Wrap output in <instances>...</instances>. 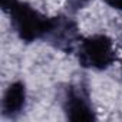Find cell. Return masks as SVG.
Here are the masks:
<instances>
[{
	"label": "cell",
	"mask_w": 122,
	"mask_h": 122,
	"mask_svg": "<svg viewBox=\"0 0 122 122\" xmlns=\"http://www.w3.org/2000/svg\"><path fill=\"white\" fill-rule=\"evenodd\" d=\"M9 13L12 26L23 42L32 43L37 39L46 37L52 23L50 17L43 16L27 3L22 2H17Z\"/></svg>",
	"instance_id": "cell-1"
},
{
	"label": "cell",
	"mask_w": 122,
	"mask_h": 122,
	"mask_svg": "<svg viewBox=\"0 0 122 122\" xmlns=\"http://www.w3.org/2000/svg\"><path fill=\"white\" fill-rule=\"evenodd\" d=\"M78 59L83 68L93 71L108 69L116 60L112 39L106 35H92L82 39L78 46Z\"/></svg>",
	"instance_id": "cell-2"
},
{
	"label": "cell",
	"mask_w": 122,
	"mask_h": 122,
	"mask_svg": "<svg viewBox=\"0 0 122 122\" xmlns=\"http://www.w3.org/2000/svg\"><path fill=\"white\" fill-rule=\"evenodd\" d=\"M46 39L53 46H56L60 50H65V52H72L81 43V37H79L76 25L63 16L52 19Z\"/></svg>",
	"instance_id": "cell-3"
},
{
	"label": "cell",
	"mask_w": 122,
	"mask_h": 122,
	"mask_svg": "<svg viewBox=\"0 0 122 122\" xmlns=\"http://www.w3.org/2000/svg\"><path fill=\"white\" fill-rule=\"evenodd\" d=\"M63 109L71 121H95V112L89 102L88 95L75 86H71L66 91L63 99Z\"/></svg>",
	"instance_id": "cell-4"
},
{
	"label": "cell",
	"mask_w": 122,
	"mask_h": 122,
	"mask_svg": "<svg viewBox=\"0 0 122 122\" xmlns=\"http://www.w3.org/2000/svg\"><path fill=\"white\" fill-rule=\"evenodd\" d=\"M26 106V88L23 82H15L12 83L5 95H3V101H2V109H3V115L6 118H16L17 115H20L23 112Z\"/></svg>",
	"instance_id": "cell-5"
},
{
	"label": "cell",
	"mask_w": 122,
	"mask_h": 122,
	"mask_svg": "<svg viewBox=\"0 0 122 122\" xmlns=\"http://www.w3.org/2000/svg\"><path fill=\"white\" fill-rule=\"evenodd\" d=\"M0 3H2V7H3V10H6V12H10L12 10V7L17 3V0H0Z\"/></svg>",
	"instance_id": "cell-6"
},
{
	"label": "cell",
	"mask_w": 122,
	"mask_h": 122,
	"mask_svg": "<svg viewBox=\"0 0 122 122\" xmlns=\"http://www.w3.org/2000/svg\"><path fill=\"white\" fill-rule=\"evenodd\" d=\"M105 2H106L109 6H112V7H115V9L122 10V0H105Z\"/></svg>",
	"instance_id": "cell-7"
}]
</instances>
